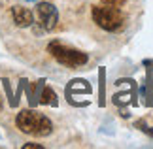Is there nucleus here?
Here are the masks:
<instances>
[{
  "label": "nucleus",
  "mask_w": 153,
  "mask_h": 149,
  "mask_svg": "<svg viewBox=\"0 0 153 149\" xmlns=\"http://www.w3.org/2000/svg\"><path fill=\"white\" fill-rule=\"evenodd\" d=\"M15 125L21 132L30 136H48L53 130V123L45 115L34 111V110H23L17 113Z\"/></svg>",
  "instance_id": "f257e3e1"
},
{
  "label": "nucleus",
  "mask_w": 153,
  "mask_h": 149,
  "mask_svg": "<svg viewBox=\"0 0 153 149\" xmlns=\"http://www.w3.org/2000/svg\"><path fill=\"white\" fill-rule=\"evenodd\" d=\"M100 2L106 4V6H115V8H121V6L127 2V0H100Z\"/></svg>",
  "instance_id": "0eeeda50"
},
{
  "label": "nucleus",
  "mask_w": 153,
  "mask_h": 149,
  "mask_svg": "<svg viewBox=\"0 0 153 149\" xmlns=\"http://www.w3.org/2000/svg\"><path fill=\"white\" fill-rule=\"evenodd\" d=\"M40 102L48 104V106H57V94L53 93L51 87H44V93H42V96H40Z\"/></svg>",
  "instance_id": "423d86ee"
},
{
  "label": "nucleus",
  "mask_w": 153,
  "mask_h": 149,
  "mask_svg": "<svg viewBox=\"0 0 153 149\" xmlns=\"http://www.w3.org/2000/svg\"><path fill=\"white\" fill-rule=\"evenodd\" d=\"M23 149H42V145H40V144H25Z\"/></svg>",
  "instance_id": "6e6552de"
},
{
  "label": "nucleus",
  "mask_w": 153,
  "mask_h": 149,
  "mask_svg": "<svg viewBox=\"0 0 153 149\" xmlns=\"http://www.w3.org/2000/svg\"><path fill=\"white\" fill-rule=\"evenodd\" d=\"M48 51L51 53V57L55 59L57 62H61V64H64V66H68V68H79V66H83L87 62L85 53L74 49V47L64 45L61 42H51L48 45Z\"/></svg>",
  "instance_id": "7ed1b4c3"
},
{
  "label": "nucleus",
  "mask_w": 153,
  "mask_h": 149,
  "mask_svg": "<svg viewBox=\"0 0 153 149\" xmlns=\"http://www.w3.org/2000/svg\"><path fill=\"white\" fill-rule=\"evenodd\" d=\"M36 17H38V23L42 25L44 30H53L57 27V21H59V11L49 2H40L36 6Z\"/></svg>",
  "instance_id": "20e7f679"
},
{
  "label": "nucleus",
  "mask_w": 153,
  "mask_h": 149,
  "mask_svg": "<svg viewBox=\"0 0 153 149\" xmlns=\"http://www.w3.org/2000/svg\"><path fill=\"white\" fill-rule=\"evenodd\" d=\"M11 17H13V23L17 27H30L34 21V15L28 8H23V6H13L11 8Z\"/></svg>",
  "instance_id": "39448f33"
},
{
  "label": "nucleus",
  "mask_w": 153,
  "mask_h": 149,
  "mask_svg": "<svg viewBox=\"0 0 153 149\" xmlns=\"http://www.w3.org/2000/svg\"><path fill=\"white\" fill-rule=\"evenodd\" d=\"M91 15H93V21L108 32L121 30L123 23H125V15H123L121 10L115 8V6H106V4L104 6H93Z\"/></svg>",
  "instance_id": "f03ea898"
}]
</instances>
